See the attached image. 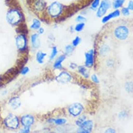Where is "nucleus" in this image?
I'll use <instances>...</instances> for the list:
<instances>
[{"mask_svg":"<svg viewBox=\"0 0 133 133\" xmlns=\"http://www.w3.org/2000/svg\"><path fill=\"white\" fill-rule=\"evenodd\" d=\"M22 14L17 9H10L6 15V19L9 24L12 26L19 24L22 20Z\"/></svg>","mask_w":133,"mask_h":133,"instance_id":"nucleus-1","label":"nucleus"},{"mask_svg":"<svg viewBox=\"0 0 133 133\" xmlns=\"http://www.w3.org/2000/svg\"><path fill=\"white\" fill-rule=\"evenodd\" d=\"M62 11L63 6L58 2L52 3L48 8V12L52 17H56L59 16Z\"/></svg>","mask_w":133,"mask_h":133,"instance_id":"nucleus-2","label":"nucleus"},{"mask_svg":"<svg viewBox=\"0 0 133 133\" xmlns=\"http://www.w3.org/2000/svg\"><path fill=\"white\" fill-rule=\"evenodd\" d=\"M129 30L128 28L123 25L119 26L114 30V35L118 39L125 40L128 36Z\"/></svg>","mask_w":133,"mask_h":133,"instance_id":"nucleus-3","label":"nucleus"},{"mask_svg":"<svg viewBox=\"0 0 133 133\" xmlns=\"http://www.w3.org/2000/svg\"><path fill=\"white\" fill-rule=\"evenodd\" d=\"M4 123L8 128L14 129L17 128L19 126V119L16 116L11 114L6 117Z\"/></svg>","mask_w":133,"mask_h":133,"instance_id":"nucleus-4","label":"nucleus"},{"mask_svg":"<svg viewBox=\"0 0 133 133\" xmlns=\"http://www.w3.org/2000/svg\"><path fill=\"white\" fill-rule=\"evenodd\" d=\"M110 2L109 0H103L101 3V4L97 11V16L98 17L103 16L106 13L107 11L110 7Z\"/></svg>","mask_w":133,"mask_h":133,"instance_id":"nucleus-5","label":"nucleus"},{"mask_svg":"<svg viewBox=\"0 0 133 133\" xmlns=\"http://www.w3.org/2000/svg\"><path fill=\"white\" fill-rule=\"evenodd\" d=\"M78 129V132H90L93 127V122L91 120L85 121L79 126Z\"/></svg>","mask_w":133,"mask_h":133,"instance_id":"nucleus-6","label":"nucleus"},{"mask_svg":"<svg viewBox=\"0 0 133 133\" xmlns=\"http://www.w3.org/2000/svg\"><path fill=\"white\" fill-rule=\"evenodd\" d=\"M83 110V105L78 103H76L72 104L69 109V112L71 114L74 116H78Z\"/></svg>","mask_w":133,"mask_h":133,"instance_id":"nucleus-7","label":"nucleus"},{"mask_svg":"<svg viewBox=\"0 0 133 133\" xmlns=\"http://www.w3.org/2000/svg\"><path fill=\"white\" fill-rule=\"evenodd\" d=\"M16 44L18 49L22 51L25 49L27 44V40L24 34H20L17 36L16 38Z\"/></svg>","mask_w":133,"mask_h":133,"instance_id":"nucleus-8","label":"nucleus"},{"mask_svg":"<svg viewBox=\"0 0 133 133\" xmlns=\"http://www.w3.org/2000/svg\"><path fill=\"white\" fill-rule=\"evenodd\" d=\"M56 81L62 84H64L68 83L71 79V75L66 72H63L61 73L56 77Z\"/></svg>","mask_w":133,"mask_h":133,"instance_id":"nucleus-9","label":"nucleus"},{"mask_svg":"<svg viewBox=\"0 0 133 133\" xmlns=\"http://www.w3.org/2000/svg\"><path fill=\"white\" fill-rule=\"evenodd\" d=\"M85 65L88 68H91L94 64V50H91L88 52L86 53Z\"/></svg>","mask_w":133,"mask_h":133,"instance_id":"nucleus-10","label":"nucleus"},{"mask_svg":"<svg viewBox=\"0 0 133 133\" xmlns=\"http://www.w3.org/2000/svg\"><path fill=\"white\" fill-rule=\"evenodd\" d=\"M21 122L24 127H30L34 123V119L32 116L30 115H26L22 117Z\"/></svg>","mask_w":133,"mask_h":133,"instance_id":"nucleus-11","label":"nucleus"},{"mask_svg":"<svg viewBox=\"0 0 133 133\" xmlns=\"http://www.w3.org/2000/svg\"><path fill=\"white\" fill-rule=\"evenodd\" d=\"M9 104L13 109L16 110L21 106V102L18 97H15L10 99L9 101Z\"/></svg>","mask_w":133,"mask_h":133,"instance_id":"nucleus-12","label":"nucleus"},{"mask_svg":"<svg viewBox=\"0 0 133 133\" xmlns=\"http://www.w3.org/2000/svg\"><path fill=\"white\" fill-rule=\"evenodd\" d=\"M119 14H120V13H119V10H115L113 12L111 13V14H110L108 15L103 17V18L102 19V23H105L107 22L108 21H109L110 19H111V18H115L116 17L118 16L119 15Z\"/></svg>","mask_w":133,"mask_h":133,"instance_id":"nucleus-13","label":"nucleus"},{"mask_svg":"<svg viewBox=\"0 0 133 133\" xmlns=\"http://www.w3.org/2000/svg\"><path fill=\"white\" fill-rule=\"evenodd\" d=\"M31 40L32 46L35 48H38L39 47L40 44V40L39 39V36L37 34L32 35L31 37Z\"/></svg>","mask_w":133,"mask_h":133,"instance_id":"nucleus-14","label":"nucleus"},{"mask_svg":"<svg viewBox=\"0 0 133 133\" xmlns=\"http://www.w3.org/2000/svg\"><path fill=\"white\" fill-rule=\"evenodd\" d=\"M65 56L64 55H61L60 56H59L54 63V68H55V69L62 68L61 63L65 59Z\"/></svg>","mask_w":133,"mask_h":133,"instance_id":"nucleus-15","label":"nucleus"},{"mask_svg":"<svg viewBox=\"0 0 133 133\" xmlns=\"http://www.w3.org/2000/svg\"><path fill=\"white\" fill-rule=\"evenodd\" d=\"M46 55V54L42 52H38L37 53L36 59L38 63L40 64H42L43 63V60L45 56Z\"/></svg>","mask_w":133,"mask_h":133,"instance_id":"nucleus-16","label":"nucleus"},{"mask_svg":"<svg viewBox=\"0 0 133 133\" xmlns=\"http://www.w3.org/2000/svg\"><path fill=\"white\" fill-rule=\"evenodd\" d=\"M41 26L40 22L37 19H34L32 22V24L30 26V28L32 29H38Z\"/></svg>","mask_w":133,"mask_h":133,"instance_id":"nucleus-17","label":"nucleus"},{"mask_svg":"<svg viewBox=\"0 0 133 133\" xmlns=\"http://www.w3.org/2000/svg\"><path fill=\"white\" fill-rule=\"evenodd\" d=\"M79 73H81L85 77L88 78L89 77V73L87 69L84 66H79L78 68Z\"/></svg>","mask_w":133,"mask_h":133,"instance_id":"nucleus-18","label":"nucleus"},{"mask_svg":"<svg viewBox=\"0 0 133 133\" xmlns=\"http://www.w3.org/2000/svg\"><path fill=\"white\" fill-rule=\"evenodd\" d=\"M125 0H114L113 2V7L115 9L120 8L124 2Z\"/></svg>","mask_w":133,"mask_h":133,"instance_id":"nucleus-19","label":"nucleus"},{"mask_svg":"<svg viewBox=\"0 0 133 133\" xmlns=\"http://www.w3.org/2000/svg\"><path fill=\"white\" fill-rule=\"evenodd\" d=\"M125 89L128 92H132V83H127L125 85Z\"/></svg>","mask_w":133,"mask_h":133,"instance_id":"nucleus-20","label":"nucleus"},{"mask_svg":"<svg viewBox=\"0 0 133 133\" xmlns=\"http://www.w3.org/2000/svg\"><path fill=\"white\" fill-rule=\"evenodd\" d=\"M84 26H85V24L84 23L78 24L75 27V30L77 31H82L83 29V28L84 27Z\"/></svg>","mask_w":133,"mask_h":133,"instance_id":"nucleus-21","label":"nucleus"},{"mask_svg":"<svg viewBox=\"0 0 133 133\" xmlns=\"http://www.w3.org/2000/svg\"><path fill=\"white\" fill-rule=\"evenodd\" d=\"M57 53V49L55 46L53 47L52 48V53L50 55V59H52L56 55Z\"/></svg>","mask_w":133,"mask_h":133,"instance_id":"nucleus-22","label":"nucleus"},{"mask_svg":"<svg viewBox=\"0 0 133 133\" xmlns=\"http://www.w3.org/2000/svg\"><path fill=\"white\" fill-rule=\"evenodd\" d=\"M66 122V120L64 118H59L55 120V123L57 125L64 124Z\"/></svg>","mask_w":133,"mask_h":133,"instance_id":"nucleus-23","label":"nucleus"},{"mask_svg":"<svg viewBox=\"0 0 133 133\" xmlns=\"http://www.w3.org/2000/svg\"><path fill=\"white\" fill-rule=\"evenodd\" d=\"M65 50H66V52L67 54H70L71 53H72L74 50V48L73 46L72 45H68L66 46V48H65Z\"/></svg>","mask_w":133,"mask_h":133,"instance_id":"nucleus-24","label":"nucleus"},{"mask_svg":"<svg viewBox=\"0 0 133 133\" xmlns=\"http://www.w3.org/2000/svg\"><path fill=\"white\" fill-rule=\"evenodd\" d=\"M85 119H86V117H85V116H82V117H80V118L78 119V121H77V122H76V124H77L78 126H80L85 121Z\"/></svg>","mask_w":133,"mask_h":133,"instance_id":"nucleus-25","label":"nucleus"},{"mask_svg":"<svg viewBox=\"0 0 133 133\" xmlns=\"http://www.w3.org/2000/svg\"><path fill=\"white\" fill-rule=\"evenodd\" d=\"M29 71V69L28 67H24L21 71V73L22 75H26L27 74Z\"/></svg>","mask_w":133,"mask_h":133,"instance_id":"nucleus-26","label":"nucleus"},{"mask_svg":"<svg viewBox=\"0 0 133 133\" xmlns=\"http://www.w3.org/2000/svg\"><path fill=\"white\" fill-rule=\"evenodd\" d=\"M80 40H81L80 38L78 37H76L75 38V39L73 40V45H74V46H77V45L79 43Z\"/></svg>","mask_w":133,"mask_h":133,"instance_id":"nucleus-27","label":"nucleus"},{"mask_svg":"<svg viewBox=\"0 0 133 133\" xmlns=\"http://www.w3.org/2000/svg\"><path fill=\"white\" fill-rule=\"evenodd\" d=\"M76 21L77 22H85L86 21V19L82 16H78L77 18L76 19Z\"/></svg>","mask_w":133,"mask_h":133,"instance_id":"nucleus-28","label":"nucleus"},{"mask_svg":"<svg viewBox=\"0 0 133 133\" xmlns=\"http://www.w3.org/2000/svg\"><path fill=\"white\" fill-rule=\"evenodd\" d=\"M100 3V0H95L93 3L92 4V6L93 8H96L99 5Z\"/></svg>","mask_w":133,"mask_h":133,"instance_id":"nucleus-29","label":"nucleus"},{"mask_svg":"<svg viewBox=\"0 0 133 133\" xmlns=\"http://www.w3.org/2000/svg\"><path fill=\"white\" fill-rule=\"evenodd\" d=\"M122 12L123 13V14L125 16H127L129 14V10L128 9H126V8H123L122 10Z\"/></svg>","mask_w":133,"mask_h":133,"instance_id":"nucleus-30","label":"nucleus"},{"mask_svg":"<svg viewBox=\"0 0 133 133\" xmlns=\"http://www.w3.org/2000/svg\"><path fill=\"white\" fill-rule=\"evenodd\" d=\"M91 79L92 80L95 82L96 83H99V79L98 78V77H97V76L96 75H93L91 76Z\"/></svg>","mask_w":133,"mask_h":133,"instance_id":"nucleus-31","label":"nucleus"},{"mask_svg":"<svg viewBox=\"0 0 133 133\" xmlns=\"http://www.w3.org/2000/svg\"><path fill=\"white\" fill-rule=\"evenodd\" d=\"M30 127H25L24 129H22L21 131V132H29V129H30Z\"/></svg>","mask_w":133,"mask_h":133,"instance_id":"nucleus-32","label":"nucleus"},{"mask_svg":"<svg viewBox=\"0 0 133 133\" xmlns=\"http://www.w3.org/2000/svg\"><path fill=\"white\" fill-rule=\"evenodd\" d=\"M133 9V5H132V1H131L129 2V5H128V10H132Z\"/></svg>","mask_w":133,"mask_h":133,"instance_id":"nucleus-33","label":"nucleus"},{"mask_svg":"<svg viewBox=\"0 0 133 133\" xmlns=\"http://www.w3.org/2000/svg\"><path fill=\"white\" fill-rule=\"evenodd\" d=\"M115 130L114 129H112V128H109L106 131H105V132H115Z\"/></svg>","mask_w":133,"mask_h":133,"instance_id":"nucleus-34","label":"nucleus"},{"mask_svg":"<svg viewBox=\"0 0 133 133\" xmlns=\"http://www.w3.org/2000/svg\"><path fill=\"white\" fill-rule=\"evenodd\" d=\"M76 66H77L76 64H75L74 63H71V65H70L71 68H72V69H75L76 67Z\"/></svg>","mask_w":133,"mask_h":133,"instance_id":"nucleus-35","label":"nucleus"},{"mask_svg":"<svg viewBox=\"0 0 133 133\" xmlns=\"http://www.w3.org/2000/svg\"><path fill=\"white\" fill-rule=\"evenodd\" d=\"M39 33H40V34H43V32H44V29H43V28H39Z\"/></svg>","mask_w":133,"mask_h":133,"instance_id":"nucleus-36","label":"nucleus"}]
</instances>
